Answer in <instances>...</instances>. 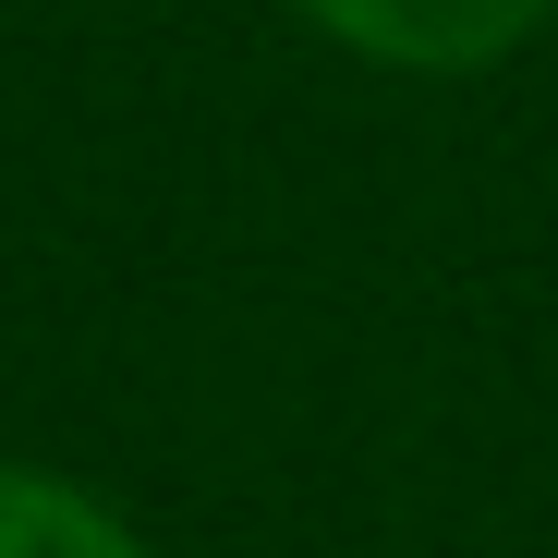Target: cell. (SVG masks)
<instances>
[{
	"label": "cell",
	"instance_id": "1",
	"mask_svg": "<svg viewBox=\"0 0 558 558\" xmlns=\"http://www.w3.org/2000/svg\"><path fill=\"white\" fill-rule=\"evenodd\" d=\"M304 25H328L364 61H401V73H474L498 49L534 37L546 0H292Z\"/></svg>",
	"mask_w": 558,
	"mask_h": 558
},
{
	"label": "cell",
	"instance_id": "2",
	"mask_svg": "<svg viewBox=\"0 0 558 558\" xmlns=\"http://www.w3.org/2000/svg\"><path fill=\"white\" fill-rule=\"evenodd\" d=\"M0 558H134V534L98 498H73V486L0 461Z\"/></svg>",
	"mask_w": 558,
	"mask_h": 558
}]
</instances>
